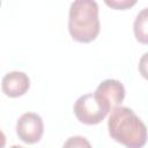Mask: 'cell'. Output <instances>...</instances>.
Returning a JSON list of instances; mask_svg holds the SVG:
<instances>
[{"mask_svg": "<svg viewBox=\"0 0 148 148\" xmlns=\"http://www.w3.org/2000/svg\"><path fill=\"white\" fill-rule=\"evenodd\" d=\"M108 131L111 139L126 148H142L147 142L146 124L127 106H118L110 112Z\"/></svg>", "mask_w": 148, "mask_h": 148, "instance_id": "6da1fadb", "label": "cell"}, {"mask_svg": "<svg viewBox=\"0 0 148 148\" xmlns=\"http://www.w3.org/2000/svg\"><path fill=\"white\" fill-rule=\"evenodd\" d=\"M98 5L92 0H76L71 3L68 15V31L79 43L95 40L101 30Z\"/></svg>", "mask_w": 148, "mask_h": 148, "instance_id": "7a4b0ae2", "label": "cell"}, {"mask_svg": "<svg viewBox=\"0 0 148 148\" xmlns=\"http://www.w3.org/2000/svg\"><path fill=\"white\" fill-rule=\"evenodd\" d=\"M96 102L109 114L113 109L121 105L125 98V87L116 79H106L102 81L92 94Z\"/></svg>", "mask_w": 148, "mask_h": 148, "instance_id": "3957f363", "label": "cell"}, {"mask_svg": "<svg viewBox=\"0 0 148 148\" xmlns=\"http://www.w3.org/2000/svg\"><path fill=\"white\" fill-rule=\"evenodd\" d=\"M73 111L76 119L84 125H97L108 116L90 92L80 96L75 101Z\"/></svg>", "mask_w": 148, "mask_h": 148, "instance_id": "277c9868", "label": "cell"}, {"mask_svg": "<svg viewBox=\"0 0 148 148\" xmlns=\"http://www.w3.org/2000/svg\"><path fill=\"white\" fill-rule=\"evenodd\" d=\"M16 134L21 141L28 145L37 143L44 134V123L36 112L23 113L16 123Z\"/></svg>", "mask_w": 148, "mask_h": 148, "instance_id": "5b68a950", "label": "cell"}, {"mask_svg": "<svg viewBox=\"0 0 148 148\" xmlns=\"http://www.w3.org/2000/svg\"><path fill=\"white\" fill-rule=\"evenodd\" d=\"M30 88V79L24 72L13 71L7 73L1 81L2 92L10 97L17 98L23 96Z\"/></svg>", "mask_w": 148, "mask_h": 148, "instance_id": "8992f818", "label": "cell"}, {"mask_svg": "<svg viewBox=\"0 0 148 148\" xmlns=\"http://www.w3.org/2000/svg\"><path fill=\"white\" fill-rule=\"evenodd\" d=\"M148 8H143L135 17L133 24V31L135 39L142 44L148 42Z\"/></svg>", "mask_w": 148, "mask_h": 148, "instance_id": "52a82bcc", "label": "cell"}, {"mask_svg": "<svg viewBox=\"0 0 148 148\" xmlns=\"http://www.w3.org/2000/svg\"><path fill=\"white\" fill-rule=\"evenodd\" d=\"M62 148H92L87 138L82 135L69 136L62 145Z\"/></svg>", "mask_w": 148, "mask_h": 148, "instance_id": "ba28073f", "label": "cell"}, {"mask_svg": "<svg viewBox=\"0 0 148 148\" xmlns=\"http://www.w3.org/2000/svg\"><path fill=\"white\" fill-rule=\"evenodd\" d=\"M136 3L135 0H105V5L111 7V8H114V9H119V10H125L132 6H134Z\"/></svg>", "mask_w": 148, "mask_h": 148, "instance_id": "9c48e42d", "label": "cell"}, {"mask_svg": "<svg viewBox=\"0 0 148 148\" xmlns=\"http://www.w3.org/2000/svg\"><path fill=\"white\" fill-rule=\"evenodd\" d=\"M5 147H6V135L0 130V148H5Z\"/></svg>", "mask_w": 148, "mask_h": 148, "instance_id": "30bf717a", "label": "cell"}, {"mask_svg": "<svg viewBox=\"0 0 148 148\" xmlns=\"http://www.w3.org/2000/svg\"><path fill=\"white\" fill-rule=\"evenodd\" d=\"M10 148H24V147H22V146H17V145H15V146H12Z\"/></svg>", "mask_w": 148, "mask_h": 148, "instance_id": "8fae6325", "label": "cell"}, {"mask_svg": "<svg viewBox=\"0 0 148 148\" xmlns=\"http://www.w3.org/2000/svg\"><path fill=\"white\" fill-rule=\"evenodd\" d=\"M0 6H1V2H0Z\"/></svg>", "mask_w": 148, "mask_h": 148, "instance_id": "7c38bea8", "label": "cell"}]
</instances>
